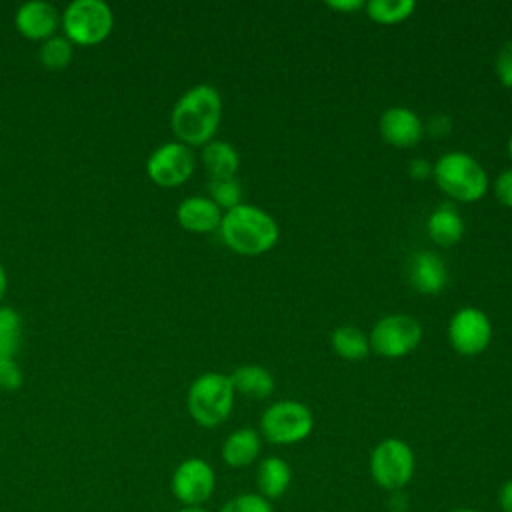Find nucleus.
I'll return each instance as SVG.
<instances>
[{"instance_id": "nucleus-36", "label": "nucleus", "mask_w": 512, "mask_h": 512, "mask_svg": "<svg viewBox=\"0 0 512 512\" xmlns=\"http://www.w3.org/2000/svg\"><path fill=\"white\" fill-rule=\"evenodd\" d=\"M448 512H478V510H474V508H466V506H460V508H452V510H448Z\"/></svg>"}, {"instance_id": "nucleus-2", "label": "nucleus", "mask_w": 512, "mask_h": 512, "mask_svg": "<svg viewBox=\"0 0 512 512\" xmlns=\"http://www.w3.org/2000/svg\"><path fill=\"white\" fill-rule=\"evenodd\" d=\"M218 230L224 244L242 256H260L272 250L280 238L276 220L254 204H238L226 210Z\"/></svg>"}, {"instance_id": "nucleus-8", "label": "nucleus", "mask_w": 512, "mask_h": 512, "mask_svg": "<svg viewBox=\"0 0 512 512\" xmlns=\"http://www.w3.org/2000/svg\"><path fill=\"white\" fill-rule=\"evenodd\" d=\"M370 352L382 358H402L418 348L422 326L408 314H388L380 318L368 334Z\"/></svg>"}, {"instance_id": "nucleus-25", "label": "nucleus", "mask_w": 512, "mask_h": 512, "mask_svg": "<svg viewBox=\"0 0 512 512\" xmlns=\"http://www.w3.org/2000/svg\"><path fill=\"white\" fill-rule=\"evenodd\" d=\"M208 192L210 200L222 210H230L238 204H242V186L236 178H226V180H210L208 182Z\"/></svg>"}, {"instance_id": "nucleus-37", "label": "nucleus", "mask_w": 512, "mask_h": 512, "mask_svg": "<svg viewBox=\"0 0 512 512\" xmlns=\"http://www.w3.org/2000/svg\"><path fill=\"white\" fill-rule=\"evenodd\" d=\"M508 156H510V160H512V134H510V138H508Z\"/></svg>"}, {"instance_id": "nucleus-32", "label": "nucleus", "mask_w": 512, "mask_h": 512, "mask_svg": "<svg viewBox=\"0 0 512 512\" xmlns=\"http://www.w3.org/2000/svg\"><path fill=\"white\" fill-rule=\"evenodd\" d=\"M498 506L502 512H512V478L502 482L498 488Z\"/></svg>"}, {"instance_id": "nucleus-15", "label": "nucleus", "mask_w": 512, "mask_h": 512, "mask_svg": "<svg viewBox=\"0 0 512 512\" xmlns=\"http://www.w3.org/2000/svg\"><path fill=\"white\" fill-rule=\"evenodd\" d=\"M410 284L420 294H438L444 290L448 274L442 258L436 252L420 250L410 260Z\"/></svg>"}, {"instance_id": "nucleus-30", "label": "nucleus", "mask_w": 512, "mask_h": 512, "mask_svg": "<svg viewBox=\"0 0 512 512\" xmlns=\"http://www.w3.org/2000/svg\"><path fill=\"white\" fill-rule=\"evenodd\" d=\"M424 130H426L430 136H434V138L446 136V134L450 132V118H448L446 114H434V116L428 120V124H426Z\"/></svg>"}, {"instance_id": "nucleus-17", "label": "nucleus", "mask_w": 512, "mask_h": 512, "mask_svg": "<svg viewBox=\"0 0 512 512\" xmlns=\"http://www.w3.org/2000/svg\"><path fill=\"white\" fill-rule=\"evenodd\" d=\"M292 484V468L280 456H266L256 468V488L266 500H276L286 494Z\"/></svg>"}, {"instance_id": "nucleus-21", "label": "nucleus", "mask_w": 512, "mask_h": 512, "mask_svg": "<svg viewBox=\"0 0 512 512\" xmlns=\"http://www.w3.org/2000/svg\"><path fill=\"white\" fill-rule=\"evenodd\" d=\"M330 344L344 360H362L370 354L368 334L356 326H338L330 336Z\"/></svg>"}, {"instance_id": "nucleus-31", "label": "nucleus", "mask_w": 512, "mask_h": 512, "mask_svg": "<svg viewBox=\"0 0 512 512\" xmlns=\"http://www.w3.org/2000/svg\"><path fill=\"white\" fill-rule=\"evenodd\" d=\"M408 174L414 178V180H426V178H432V164L424 158H414L410 164H408Z\"/></svg>"}, {"instance_id": "nucleus-29", "label": "nucleus", "mask_w": 512, "mask_h": 512, "mask_svg": "<svg viewBox=\"0 0 512 512\" xmlns=\"http://www.w3.org/2000/svg\"><path fill=\"white\" fill-rule=\"evenodd\" d=\"M494 196L496 200L506 206L512 208V168L502 170L496 180H494Z\"/></svg>"}, {"instance_id": "nucleus-33", "label": "nucleus", "mask_w": 512, "mask_h": 512, "mask_svg": "<svg viewBox=\"0 0 512 512\" xmlns=\"http://www.w3.org/2000/svg\"><path fill=\"white\" fill-rule=\"evenodd\" d=\"M326 6L348 14V12H356V10L364 8V2L362 0H330V2H326Z\"/></svg>"}, {"instance_id": "nucleus-27", "label": "nucleus", "mask_w": 512, "mask_h": 512, "mask_svg": "<svg viewBox=\"0 0 512 512\" xmlns=\"http://www.w3.org/2000/svg\"><path fill=\"white\" fill-rule=\"evenodd\" d=\"M22 370L14 358H0V388L2 390H18L22 386Z\"/></svg>"}, {"instance_id": "nucleus-24", "label": "nucleus", "mask_w": 512, "mask_h": 512, "mask_svg": "<svg viewBox=\"0 0 512 512\" xmlns=\"http://www.w3.org/2000/svg\"><path fill=\"white\" fill-rule=\"evenodd\" d=\"M74 44L66 36L54 34L52 38L44 40L38 50V58L44 68L48 70H62L72 62L74 56Z\"/></svg>"}, {"instance_id": "nucleus-13", "label": "nucleus", "mask_w": 512, "mask_h": 512, "mask_svg": "<svg viewBox=\"0 0 512 512\" xmlns=\"http://www.w3.org/2000/svg\"><path fill=\"white\" fill-rule=\"evenodd\" d=\"M16 30L28 40H48L60 26V14L54 4L44 0H30L18 6L14 14Z\"/></svg>"}, {"instance_id": "nucleus-11", "label": "nucleus", "mask_w": 512, "mask_h": 512, "mask_svg": "<svg viewBox=\"0 0 512 512\" xmlns=\"http://www.w3.org/2000/svg\"><path fill=\"white\" fill-rule=\"evenodd\" d=\"M450 346L462 356L484 352L492 340V322L480 308H460L448 324Z\"/></svg>"}, {"instance_id": "nucleus-26", "label": "nucleus", "mask_w": 512, "mask_h": 512, "mask_svg": "<svg viewBox=\"0 0 512 512\" xmlns=\"http://www.w3.org/2000/svg\"><path fill=\"white\" fill-rule=\"evenodd\" d=\"M218 512H274V508L258 492H242L226 500Z\"/></svg>"}, {"instance_id": "nucleus-20", "label": "nucleus", "mask_w": 512, "mask_h": 512, "mask_svg": "<svg viewBox=\"0 0 512 512\" xmlns=\"http://www.w3.org/2000/svg\"><path fill=\"white\" fill-rule=\"evenodd\" d=\"M230 382L234 392L242 396L264 400L274 392V378L272 374L260 364H242L230 374Z\"/></svg>"}, {"instance_id": "nucleus-12", "label": "nucleus", "mask_w": 512, "mask_h": 512, "mask_svg": "<svg viewBox=\"0 0 512 512\" xmlns=\"http://www.w3.org/2000/svg\"><path fill=\"white\" fill-rule=\"evenodd\" d=\"M382 138L394 148H412L424 136V124L420 116L406 106L386 108L378 122Z\"/></svg>"}, {"instance_id": "nucleus-4", "label": "nucleus", "mask_w": 512, "mask_h": 512, "mask_svg": "<svg viewBox=\"0 0 512 512\" xmlns=\"http://www.w3.org/2000/svg\"><path fill=\"white\" fill-rule=\"evenodd\" d=\"M234 394L228 374L204 372L188 388V414L198 426L216 428L228 420L234 408Z\"/></svg>"}, {"instance_id": "nucleus-34", "label": "nucleus", "mask_w": 512, "mask_h": 512, "mask_svg": "<svg viewBox=\"0 0 512 512\" xmlns=\"http://www.w3.org/2000/svg\"><path fill=\"white\" fill-rule=\"evenodd\" d=\"M6 286H8V278H6V270L0 262V306H2V300H4V294H6Z\"/></svg>"}, {"instance_id": "nucleus-28", "label": "nucleus", "mask_w": 512, "mask_h": 512, "mask_svg": "<svg viewBox=\"0 0 512 512\" xmlns=\"http://www.w3.org/2000/svg\"><path fill=\"white\" fill-rule=\"evenodd\" d=\"M496 76L502 86L512 88V40L504 42L496 54Z\"/></svg>"}, {"instance_id": "nucleus-19", "label": "nucleus", "mask_w": 512, "mask_h": 512, "mask_svg": "<svg viewBox=\"0 0 512 512\" xmlns=\"http://www.w3.org/2000/svg\"><path fill=\"white\" fill-rule=\"evenodd\" d=\"M202 164L210 174V180H226L236 176L240 168V156L230 142L210 140L202 146Z\"/></svg>"}, {"instance_id": "nucleus-5", "label": "nucleus", "mask_w": 512, "mask_h": 512, "mask_svg": "<svg viewBox=\"0 0 512 512\" xmlns=\"http://www.w3.org/2000/svg\"><path fill=\"white\" fill-rule=\"evenodd\" d=\"M60 24L72 44L94 46L110 36L114 14L104 0H72L64 8Z\"/></svg>"}, {"instance_id": "nucleus-23", "label": "nucleus", "mask_w": 512, "mask_h": 512, "mask_svg": "<svg viewBox=\"0 0 512 512\" xmlns=\"http://www.w3.org/2000/svg\"><path fill=\"white\" fill-rule=\"evenodd\" d=\"M20 342L22 316L10 306H0V358H14Z\"/></svg>"}, {"instance_id": "nucleus-9", "label": "nucleus", "mask_w": 512, "mask_h": 512, "mask_svg": "<svg viewBox=\"0 0 512 512\" xmlns=\"http://www.w3.org/2000/svg\"><path fill=\"white\" fill-rule=\"evenodd\" d=\"M194 168V152L182 142H166L158 146L146 160V174L160 188H176L188 182Z\"/></svg>"}, {"instance_id": "nucleus-3", "label": "nucleus", "mask_w": 512, "mask_h": 512, "mask_svg": "<svg viewBox=\"0 0 512 512\" xmlns=\"http://www.w3.org/2000/svg\"><path fill=\"white\" fill-rule=\"evenodd\" d=\"M436 186L456 202H476L488 192V174L466 152H446L432 164Z\"/></svg>"}, {"instance_id": "nucleus-35", "label": "nucleus", "mask_w": 512, "mask_h": 512, "mask_svg": "<svg viewBox=\"0 0 512 512\" xmlns=\"http://www.w3.org/2000/svg\"><path fill=\"white\" fill-rule=\"evenodd\" d=\"M176 512H208L204 506H182Z\"/></svg>"}, {"instance_id": "nucleus-22", "label": "nucleus", "mask_w": 512, "mask_h": 512, "mask_svg": "<svg viewBox=\"0 0 512 512\" xmlns=\"http://www.w3.org/2000/svg\"><path fill=\"white\" fill-rule=\"evenodd\" d=\"M364 8L372 22L392 26L408 20L416 10V2L414 0H370L364 4Z\"/></svg>"}, {"instance_id": "nucleus-6", "label": "nucleus", "mask_w": 512, "mask_h": 512, "mask_svg": "<svg viewBox=\"0 0 512 512\" xmlns=\"http://www.w3.org/2000/svg\"><path fill=\"white\" fill-rule=\"evenodd\" d=\"M314 428L312 410L298 400L272 402L260 416V436L270 444L290 446L306 440Z\"/></svg>"}, {"instance_id": "nucleus-16", "label": "nucleus", "mask_w": 512, "mask_h": 512, "mask_svg": "<svg viewBox=\"0 0 512 512\" xmlns=\"http://www.w3.org/2000/svg\"><path fill=\"white\" fill-rule=\"evenodd\" d=\"M262 450V436L254 428H238L230 432L222 444V460L230 468H246L254 464Z\"/></svg>"}, {"instance_id": "nucleus-7", "label": "nucleus", "mask_w": 512, "mask_h": 512, "mask_svg": "<svg viewBox=\"0 0 512 512\" xmlns=\"http://www.w3.org/2000/svg\"><path fill=\"white\" fill-rule=\"evenodd\" d=\"M370 476L386 492H402L414 476L416 458L412 448L400 438H384L370 452Z\"/></svg>"}, {"instance_id": "nucleus-14", "label": "nucleus", "mask_w": 512, "mask_h": 512, "mask_svg": "<svg viewBox=\"0 0 512 512\" xmlns=\"http://www.w3.org/2000/svg\"><path fill=\"white\" fill-rule=\"evenodd\" d=\"M178 224L194 234H208L220 228L222 210L208 196H188L176 208Z\"/></svg>"}, {"instance_id": "nucleus-10", "label": "nucleus", "mask_w": 512, "mask_h": 512, "mask_svg": "<svg viewBox=\"0 0 512 512\" xmlns=\"http://www.w3.org/2000/svg\"><path fill=\"white\" fill-rule=\"evenodd\" d=\"M216 488L214 468L198 456L182 460L170 478L172 496L182 506H202L208 502Z\"/></svg>"}, {"instance_id": "nucleus-18", "label": "nucleus", "mask_w": 512, "mask_h": 512, "mask_svg": "<svg viewBox=\"0 0 512 512\" xmlns=\"http://www.w3.org/2000/svg\"><path fill=\"white\" fill-rule=\"evenodd\" d=\"M426 232L434 240V244L450 248L462 240L464 220L452 204H440L430 212L426 220Z\"/></svg>"}, {"instance_id": "nucleus-1", "label": "nucleus", "mask_w": 512, "mask_h": 512, "mask_svg": "<svg viewBox=\"0 0 512 512\" xmlns=\"http://www.w3.org/2000/svg\"><path fill=\"white\" fill-rule=\"evenodd\" d=\"M222 118L220 92L210 84L188 88L170 112V128L178 142L186 146H204L214 140Z\"/></svg>"}]
</instances>
